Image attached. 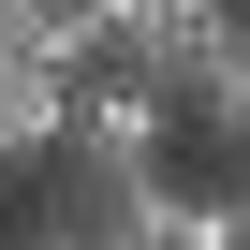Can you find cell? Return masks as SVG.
<instances>
[{
    "label": "cell",
    "mask_w": 250,
    "mask_h": 250,
    "mask_svg": "<svg viewBox=\"0 0 250 250\" xmlns=\"http://www.w3.org/2000/svg\"><path fill=\"white\" fill-rule=\"evenodd\" d=\"M177 162V103L133 88V74H74L59 133H44V177H162Z\"/></svg>",
    "instance_id": "1"
},
{
    "label": "cell",
    "mask_w": 250,
    "mask_h": 250,
    "mask_svg": "<svg viewBox=\"0 0 250 250\" xmlns=\"http://www.w3.org/2000/svg\"><path fill=\"white\" fill-rule=\"evenodd\" d=\"M221 44H235V0H118L88 74H133V88H162V103H177V88H191Z\"/></svg>",
    "instance_id": "2"
},
{
    "label": "cell",
    "mask_w": 250,
    "mask_h": 250,
    "mask_svg": "<svg viewBox=\"0 0 250 250\" xmlns=\"http://www.w3.org/2000/svg\"><path fill=\"white\" fill-rule=\"evenodd\" d=\"M177 133H191V147H221V162H250V0H235V44L177 88Z\"/></svg>",
    "instance_id": "3"
},
{
    "label": "cell",
    "mask_w": 250,
    "mask_h": 250,
    "mask_svg": "<svg viewBox=\"0 0 250 250\" xmlns=\"http://www.w3.org/2000/svg\"><path fill=\"white\" fill-rule=\"evenodd\" d=\"M59 103H74V74H59V59H15V44H0V162H44Z\"/></svg>",
    "instance_id": "4"
},
{
    "label": "cell",
    "mask_w": 250,
    "mask_h": 250,
    "mask_svg": "<svg viewBox=\"0 0 250 250\" xmlns=\"http://www.w3.org/2000/svg\"><path fill=\"white\" fill-rule=\"evenodd\" d=\"M162 250H235V191H162Z\"/></svg>",
    "instance_id": "5"
},
{
    "label": "cell",
    "mask_w": 250,
    "mask_h": 250,
    "mask_svg": "<svg viewBox=\"0 0 250 250\" xmlns=\"http://www.w3.org/2000/svg\"><path fill=\"white\" fill-rule=\"evenodd\" d=\"M0 250H88V235H74V221H59V206H44V221H30V235H0Z\"/></svg>",
    "instance_id": "6"
},
{
    "label": "cell",
    "mask_w": 250,
    "mask_h": 250,
    "mask_svg": "<svg viewBox=\"0 0 250 250\" xmlns=\"http://www.w3.org/2000/svg\"><path fill=\"white\" fill-rule=\"evenodd\" d=\"M221 191H235V250H250V162H221Z\"/></svg>",
    "instance_id": "7"
}]
</instances>
